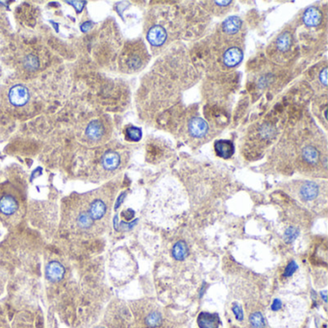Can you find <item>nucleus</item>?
<instances>
[{"instance_id":"nucleus-6","label":"nucleus","mask_w":328,"mask_h":328,"mask_svg":"<svg viewBox=\"0 0 328 328\" xmlns=\"http://www.w3.org/2000/svg\"><path fill=\"white\" fill-rule=\"evenodd\" d=\"M242 57L243 53L241 48L238 47H229L224 52L223 63L227 68H234L241 63Z\"/></svg>"},{"instance_id":"nucleus-13","label":"nucleus","mask_w":328,"mask_h":328,"mask_svg":"<svg viewBox=\"0 0 328 328\" xmlns=\"http://www.w3.org/2000/svg\"><path fill=\"white\" fill-rule=\"evenodd\" d=\"M242 27V21L237 17H230L227 19H225L222 25L223 31L227 36H233L236 35Z\"/></svg>"},{"instance_id":"nucleus-23","label":"nucleus","mask_w":328,"mask_h":328,"mask_svg":"<svg viewBox=\"0 0 328 328\" xmlns=\"http://www.w3.org/2000/svg\"><path fill=\"white\" fill-rule=\"evenodd\" d=\"M39 59L34 56V55H29L25 58V61H24V65L27 69H35L39 67Z\"/></svg>"},{"instance_id":"nucleus-14","label":"nucleus","mask_w":328,"mask_h":328,"mask_svg":"<svg viewBox=\"0 0 328 328\" xmlns=\"http://www.w3.org/2000/svg\"><path fill=\"white\" fill-rule=\"evenodd\" d=\"M17 209V202L11 195H4L0 198V211L4 215H12Z\"/></svg>"},{"instance_id":"nucleus-24","label":"nucleus","mask_w":328,"mask_h":328,"mask_svg":"<svg viewBox=\"0 0 328 328\" xmlns=\"http://www.w3.org/2000/svg\"><path fill=\"white\" fill-rule=\"evenodd\" d=\"M297 237V229L294 227H289L285 232L286 241H293Z\"/></svg>"},{"instance_id":"nucleus-20","label":"nucleus","mask_w":328,"mask_h":328,"mask_svg":"<svg viewBox=\"0 0 328 328\" xmlns=\"http://www.w3.org/2000/svg\"><path fill=\"white\" fill-rule=\"evenodd\" d=\"M249 322H250L252 328H265L266 327L264 317L259 312H255L251 314L249 317Z\"/></svg>"},{"instance_id":"nucleus-19","label":"nucleus","mask_w":328,"mask_h":328,"mask_svg":"<svg viewBox=\"0 0 328 328\" xmlns=\"http://www.w3.org/2000/svg\"><path fill=\"white\" fill-rule=\"evenodd\" d=\"M291 45H292V37L289 33H283L282 35H280L276 42V48L281 51V52H285V51H288L291 47Z\"/></svg>"},{"instance_id":"nucleus-17","label":"nucleus","mask_w":328,"mask_h":328,"mask_svg":"<svg viewBox=\"0 0 328 328\" xmlns=\"http://www.w3.org/2000/svg\"><path fill=\"white\" fill-rule=\"evenodd\" d=\"M144 322H145V325L147 326V328H159L163 323L162 314L157 310H152L147 314Z\"/></svg>"},{"instance_id":"nucleus-28","label":"nucleus","mask_w":328,"mask_h":328,"mask_svg":"<svg viewBox=\"0 0 328 328\" xmlns=\"http://www.w3.org/2000/svg\"><path fill=\"white\" fill-rule=\"evenodd\" d=\"M134 215H135L134 211H132V210H130V209H129V210H126L125 212L122 213V216H123V218H124L126 221L132 220L133 217H134Z\"/></svg>"},{"instance_id":"nucleus-1","label":"nucleus","mask_w":328,"mask_h":328,"mask_svg":"<svg viewBox=\"0 0 328 328\" xmlns=\"http://www.w3.org/2000/svg\"><path fill=\"white\" fill-rule=\"evenodd\" d=\"M327 190H322V186L315 181H303L297 184V198L307 205H313L318 201L322 195L327 196V193H323Z\"/></svg>"},{"instance_id":"nucleus-4","label":"nucleus","mask_w":328,"mask_h":328,"mask_svg":"<svg viewBox=\"0 0 328 328\" xmlns=\"http://www.w3.org/2000/svg\"><path fill=\"white\" fill-rule=\"evenodd\" d=\"M146 62H148V54L141 45L136 47V49L132 48L125 59L126 67L133 70L140 69Z\"/></svg>"},{"instance_id":"nucleus-5","label":"nucleus","mask_w":328,"mask_h":328,"mask_svg":"<svg viewBox=\"0 0 328 328\" xmlns=\"http://www.w3.org/2000/svg\"><path fill=\"white\" fill-rule=\"evenodd\" d=\"M9 100L15 106H23L29 100V92L22 85H17L10 90Z\"/></svg>"},{"instance_id":"nucleus-7","label":"nucleus","mask_w":328,"mask_h":328,"mask_svg":"<svg viewBox=\"0 0 328 328\" xmlns=\"http://www.w3.org/2000/svg\"><path fill=\"white\" fill-rule=\"evenodd\" d=\"M216 154L223 159H229L234 154L235 147L232 141L228 140H220L214 145Z\"/></svg>"},{"instance_id":"nucleus-22","label":"nucleus","mask_w":328,"mask_h":328,"mask_svg":"<svg viewBox=\"0 0 328 328\" xmlns=\"http://www.w3.org/2000/svg\"><path fill=\"white\" fill-rule=\"evenodd\" d=\"M125 135L126 138L131 141H139L141 139V130L139 127H135V126H131L126 128L125 131Z\"/></svg>"},{"instance_id":"nucleus-26","label":"nucleus","mask_w":328,"mask_h":328,"mask_svg":"<svg viewBox=\"0 0 328 328\" xmlns=\"http://www.w3.org/2000/svg\"><path fill=\"white\" fill-rule=\"evenodd\" d=\"M297 269V267H296V265L293 262V263H291L290 265H288V267L286 268V270H285V273H284V276H292L293 273H294V271Z\"/></svg>"},{"instance_id":"nucleus-16","label":"nucleus","mask_w":328,"mask_h":328,"mask_svg":"<svg viewBox=\"0 0 328 328\" xmlns=\"http://www.w3.org/2000/svg\"><path fill=\"white\" fill-rule=\"evenodd\" d=\"M103 133H104V128L98 121H91L86 129V135L88 136V138L94 141L99 140L102 137Z\"/></svg>"},{"instance_id":"nucleus-8","label":"nucleus","mask_w":328,"mask_h":328,"mask_svg":"<svg viewBox=\"0 0 328 328\" xmlns=\"http://www.w3.org/2000/svg\"><path fill=\"white\" fill-rule=\"evenodd\" d=\"M303 22L308 27H317L322 22V13L316 7L308 8L303 15Z\"/></svg>"},{"instance_id":"nucleus-18","label":"nucleus","mask_w":328,"mask_h":328,"mask_svg":"<svg viewBox=\"0 0 328 328\" xmlns=\"http://www.w3.org/2000/svg\"><path fill=\"white\" fill-rule=\"evenodd\" d=\"M188 254V246L185 242L183 241H179L177 242L173 249V255L174 257V259L181 261L184 260L186 258Z\"/></svg>"},{"instance_id":"nucleus-29","label":"nucleus","mask_w":328,"mask_h":328,"mask_svg":"<svg viewBox=\"0 0 328 328\" xmlns=\"http://www.w3.org/2000/svg\"><path fill=\"white\" fill-rule=\"evenodd\" d=\"M92 26H93V23L90 22V21H87V22H85V23L81 26V30H82L83 32H86V31H88L89 29H91Z\"/></svg>"},{"instance_id":"nucleus-10","label":"nucleus","mask_w":328,"mask_h":328,"mask_svg":"<svg viewBox=\"0 0 328 328\" xmlns=\"http://www.w3.org/2000/svg\"><path fill=\"white\" fill-rule=\"evenodd\" d=\"M197 325L200 328H219L221 321L217 314L201 313L197 318Z\"/></svg>"},{"instance_id":"nucleus-21","label":"nucleus","mask_w":328,"mask_h":328,"mask_svg":"<svg viewBox=\"0 0 328 328\" xmlns=\"http://www.w3.org/2000/svg\"><path fill=\"white\" fill-rule=\"evenodd\" d=\"M77 223H78V224H79L80 227H82V228H89V227H91L93 225L94 220L92 219V217L90 216L89 213L82 212L78 216Z\"/></svg>"},{"instance_id":"nucleus-3","label":"nucleus","mask_w":328,"mask_h":328,"mask_svg":"<svg viewBox=\"0 0 328 328\" xmlns=\"http://www.w3.org/2000/svg\"><path fill=\"white\" fill-rule=\"evenodd\" d=\"M169 31L162 23H155L147 30L146 39L153 47H161L167 43Z\"/></svg>"},{"instance_id":"nucleus-12","label":"nucleus","mask_w":328,"mask_h":328,"mask_svg":"<svg viewBox=\"0 0 328 328\" xmlns=\"http://www.w3.org/2000/svg\"><path fill=\"white\" fill-rule=\"evenodd\" d=\"M121 165V156L115 151H108L102 158V166L107 171H115Z\"/></svg>"},{"instance_id":"nucleus-11","label":"nucleus","mask_w":328,"mask_h":328,"mask_svg":"<svg viewBox=\"0 0 328 328\" xmlns=\"http://www.w3.org/2000/svg\"><path fill=\"white\" fill-rule=\"evenodd\" d=\"M64 275H65V268L59 262L53 261L47 265V276L50 281H60L61 279H63Z\"/></svg>"},{"instance_id":"nucleus-15","label":"nucleus","mask_w":328,"mask_h":328,"mask_svg":"<svg viewBox=\"0 0 328 328\" xmlns=\"http://www.w3.org/2000/svg\"><path fill=\"white\" fill-rule=\"evenodd\" d=\"M107 207L106 204L100 200V199H96L92 202L91 206H90V216L92 217L93 220H100L101 218L104 217L105 213H106Z\"/></svg>"},{"instance_id":"nucleus-9","label":"nucleus","mask_w":328,"mask_h":328,"mask_svg":"<svg viewBox=\"0 0 328 328\" xmlns=\"http://www.w3.org/2000/svg\"><path fill=\"white\" fill-rule=\"evenodd\" d=\"M165 151L166 148L162 142L155 141L147 143V159L152 163L160 161L164 157Z\"/></svg>"},{"instance_id":"nucleus-2","label":"nucleus","mask_w":328,"mask_h":328,"mask_svg":"<svg viewBox=\"0 0 328 328\" xmlns=\"http://www.w3.org/2000/svg\"><path fill=\"white\" fill-rule=\"evenodd\" d=\"M210 132V126L208 122L202 118L195 116L191 117L187 123L188 136L195 141L205 139Z\"/></svg>"},{"instance_id":"nucleus-25","label":"nucleus","mask_w":328,"mask_h":328,"mask_svg":"<svg viewBox=\"0 0 328 328\" xmlns=\"http://www.w3.org/2000/svg\"><path fill=\"white\" fill-rule=\"evenodd\" d=\"M232 310H233L235 317H236V319H237L238 321H242V320L243 319V312H242V307H241L239 304L235 303L234 306H233V308H232Z\"/></svg>"},{"instance_id":"nucleus-27","label":"nucleus","mask_w":328,"mask_h":328,"mask_svg":"<svg viewBox=\"0 0 328 328\" xmlns=\"http://www.w3.org/2000/svg\"><path fill=\"white\" fill-rule=\"evenodd\" d=\"M68 3H69V4H74L73 6L76 8V10H77V12H81L82 11V9H83V7H84V5H85V1H68Z\"/></svg>"}]
</instances>
